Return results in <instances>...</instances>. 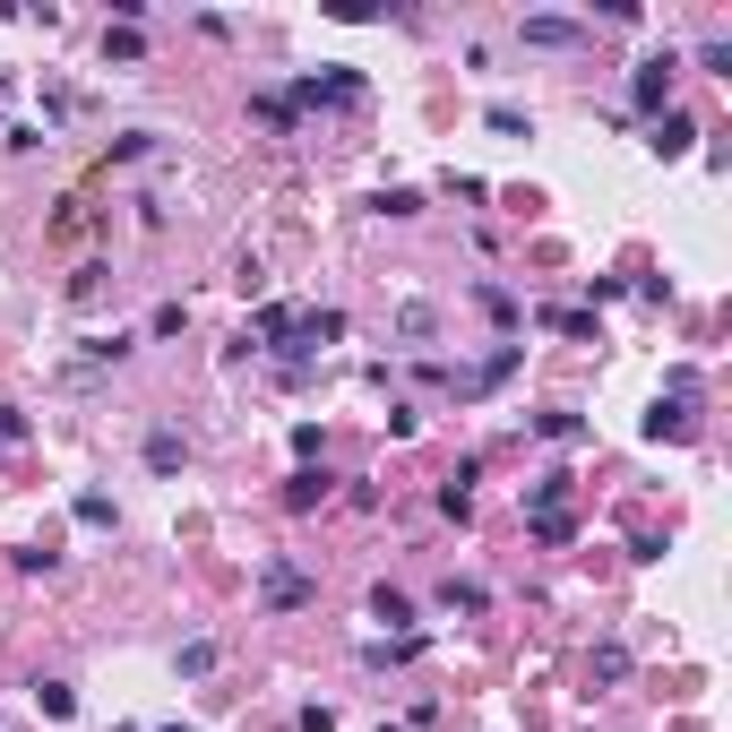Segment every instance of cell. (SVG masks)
<instances>
[{
  "instance_id": "6da1fadb",
  "label": "cell",
  "mask_w": 732,
  "mask_h": 732,
  "mask_svg": "<svg viewBox=\"0 0 732 732\" xmlns=\"http://www.w3.org/2000/svg\"><path fill=\"white\" fill-rule=\"evenodd\" d=\"M310 595H319V577H301L294 561H267V577H259V603H267V612H301Z\"/></svg>"
},
{
  "instance_id": "7a4b0ae2",
  "label": "cell",
  "mask_w": 732,
  "mask_h": 732,
  "mask_svg": "<svg viewBox=\"0 0 732 732\" xmlns=\"http://www.w3.org/2000/svg\"><path fill=\"white\" fill-rule=\"evenodd\" d=\"M672 69H681L672 52H655V61L630 69V103H637V112H672Z\"/></svg>"
},
{
  "instance_id": "3957f363",
  "label": "cell",
  "mask_w": 732,
  "mask_h": 732,
  "mask_svg": "<svg viewBox=\"0 0 732 732\" xmlns=\"http://www.w3.org/2000/svg\"><path fill=\"white\" fill-rule=\"evenodd\" d=\"M285 103H363V78H354V69H328V78H301Z\"/></svg>"
},
{
  "instance_id": "277c9868",
  "label": "cell",
  "mask_w": 732,
  "mask_h": 732,
  "mask_svg": "<svg viewBox=\"0 0 732 732\" xmlns=\"http://www.w3.org/2000/svg\"><path fill=\"white\" fill-rule=\"evenodd\" d=\"M646 147H655V156H690V147H699V121H690V112H655V130H646Z\"/></svg>"
},
{
  "instance_id": "5b68a950",
  "label": "cell",
  "mask_w": 732,
  "mask_h": 732,
  "mask_svg": "<svg viewBox=\"0 0 732 732\" xmlns=\"http://www.w3.org/2000/svg\"><path fill=\"white\" fill-rule=\"evenodd\" d=\"M543 517H568V474H543V483H526V526H543Z\"/></svg>"
},
{
  "instance_id": "8992f818",
  "label": "cell",
  "mask_w": 732,
  "mask_h": 732,
  "mask_svg": "<svg viewBox=\"0 0 732 732\" xmlns=\"http://www.w3.org/2000/svg\"><path fill=\"white\" fill-rule=\"evenodd\" d=\"M370 621H388L397 637H414V595H405V586H370Z\"/></svg>"
},
{
  "instance_id": "52a82bcc",
  "label": "cell",
  "mask_w": 732,
  "mask_h": 732,
  "mask_svg": "<svg viewBox=\"0 0 732 732\" xmlns=\"http://www.w3.org/2000/svg\"><path fill=\"white\" fill-rule=\"evenodd\" d=\"M526 43H543V52H577L586 27H577V18H526Z\"/></svg>"
},
{
  "instance_id": "ba28073f",
  "label": "cell",
  "mask_w": 732,
  "mask_h": 732,
  "mask_svg": "<svg viewBox=\"0 0 732 732\" xmlns=\"http://www.w3.org/2000/svg\"><path fill=\"white\" fill-rule=\"evenodd\" d=\"M147 466H156V474H181V466H190L181 432H147Z\"/></svg>"
},
{
  "instance_id": "9c48e42d",
  "label": "cell",
  "mask_w": 732,
  "mask_h": 732,
  "mask_svg": "<svg viewBox=\"0 0 732 732\" xmlns=\"http://www.w3.org/2000/svg\"><path fill=\"white\" fill-rule=\"evenodd\" d=\"M414 655H423V637H370V646H363V664H379V672H388V664H414Z\"/></svg>"
},
{
  "instance_id": "30bf717a",
  "label": "cell",
  "mask_w": 732,
  "mask_h": 732,
  "mask_svg": "<svg viewBox=\"0 0 732 732\" xmlns=\"http://www.w3.org/2000/svg\"><path fill=\"white\" fill-rule=\"evenodd\" d=\"M336 336H345V310H301V354H310V345H336Z\"/></svg>"
},
{
  "instance_id": "8fae6325",
  "label": "cell",
  "mask_w": 732,
  "mask_h": 732,
  "mask_svg": "<svg viewBox=\"0 0 732 732\" xmlns=\"http://www.w3.org/2000/svg\"><path fill=\"white\" fill-rule=\"evenodd\" d=\"M319 499H328V474L319 466H301L294 483H285V508H319Z\"/></svg>"
},
{
  "instance_id": "7c38bea8",
  "label": "cell",
  "mask_w": 732,
  "mask_h": 732,
  "mask_svg": "<svg viewBox=\"0 0 732 732\" xmlns=\"http://www.w3.org/2000/svg\"><path fill=\"white\" fill-rule=\"evenodd\" d=\"M483 586H474V577H448V586H439V612H483Z\"/></svg>"
},
{
  "instance_id": "4fadbf2b",
  "label": "cell",
  "mask_w": 732,
  "mask_h": 732,
  "mask_svg": "<svg viewBox=\"0 0 732 732\" xmlns=\"http://www.w3.org/2000/svg\"><path fill=\"white\" fill-rule=\"evenodd\" d=\"M34 706H43L52 724H69V715H78V699H69V681H34Z\"/></svg>"
},
{
  "instance_id": "5bb4252c",
  "label": "cell",
  "mask_w": 732,
  "mask_h": 732,
  "mask_svg": "<svg viewBox=\"0 0 732 732\" xmlns=\"http://www.w3.org/2000/svg\"><path fill=\"white\" fill-rule=\"evenodd\" d=\"M138 52H147L138 27H103V61H138Z\"/></svg>"
},
{
  "instance_id": "9a60e30c",
  "label": "cell",
  "mask_w": 732,
  "mask_h": 732,
  "mask_svg": "<svg viewBox=\"0 0 732 732\" xmlns=\"http://www.w3.org/2000/svg\"><path fill=\"white\" fill-rule=\"evenodd\" d=\"M432 328H439V310H432V301H405V310H397V336H414V345H423Z\"/></svg>"
},
{
  "instance_id": "2e32d148",
  "label": "cell",
  "mask_w": 732,
  "mask_h": 732,
  "mask_svg": "<svg viewBox=\"0 0 732 732\" xmlns=\"http://www.w3.org/2000/svg\"><path fill=\"white\" fill-rule=\"evenodd\" d=\"M595 681H603V690L630 681V646H595Z\"/></svg>"
},
{
  "instance_id": "e0dca14e",
  "label": "cell",
  "mask_w": 732,
  "mask_h": 732,
  "mask_svg": "<svg viewBox=\"0 0 732 732\" xmlns=\"http://www.w3.org/2000/svg\"><path fill=\"white\" fill-rule=\"evenodd\" d=\"M439 517H457V526L474 517V492H466V483H439Z\"/></svg>"
},
{
  "instance_id": "ac0fdd59",
  "label": "cell",
  "mask_w": 732,
  "mask_h": 732,
  "mask_svg": "<svg viewBox=\"0 0 732 732\" xmlns=\"http://www.w3.org/2000/svg\"><path fill=\"white\" fill-rule=\"evenodd\" d=\"M69 517H78V526H112V499H103V492H78V508H69Z\"/></svg>"
},
{
  "instance_id": "d6986e66",
  "label": "cell",
  "mask_w": 732,
  "mask_h": 732,
  "mask_svg": "<svg viewBox=\"0 0 732 732\" xmlns=\"http://www.w3.org/2000/svg\"><path fill=\"white\" fill-rule=\"evenodd\" d=\"M534 432L543 439H586V423H577V414H534Z\"/></svg>"
},
{
  "instance_id": "ffe728a7",
  "label": "cell",
  "mask_w": 732,
  "mask_h": 732,
  "mask_svg": "<svg viewBox=\"0 0 732 732\" xmlns=\"http://www.w3.org/2000/svg\"><path fill=\"white\" fill-rule=\"evenodd\" d=\"M543 328H561V336H595V319H586V310H543Z\"/></svg>"
},
{
  "instance_id": "44dd1931",
  "label": "cell",
  "mask_w": 732,
  "mask_h": 732,
  "mask_svg": "<svg viewBox=\"0 0 732 732\" xmlns=\"http://www.w3.org/2000/svg\"><path fill=\"white\" fill-rule=\"evenodd\" d=\"M181 672H190V681H199V672H216V646H207V637H190V646H181Z\"/></svg>"
},
{
  "instance_id": "7402d4cb",
  "label": "cell",
  "mask_w": 732,
  "mask_h": 732,
  "mask_svg": "<svg viewBox=\"0 0 732 732\" xmlns=\"http://www.w3.org/2000/svg\"><path fill=\"white\" fill-rule=\"evenodd\" d=\"M294 732H336V706H301V715H294Z\"/></svg>"
},
{
  "instance_id": "603a6c76",
  "label": "cell",
  "mask_w": 732,
  "mask_h": 732,
  "mask_svg": "<svg viewBox=\"0 0 732 732\" xmlns=\"http://www.w3.org/2000/svg\"><path fill=\"white\" fill-rule=\"evenodd\" d=\"M0 439H27V414H18V405H0Z\"/></svg>"
},
{
  "instance_id": "cb8c5ba5",
  "label": "cell",
  "mask_w": 732,
  "mask_h": 732,
  "mask_svg": "<svg viewBox=\"0 0 732 732\" xmlns=\"http://www.w3.org/2000/svg\"><path fill=\"white\" fill-rule=\"evenodd\" d=\"M165 732H190V724H165Z\"/></svg>"
}]
</instances>
